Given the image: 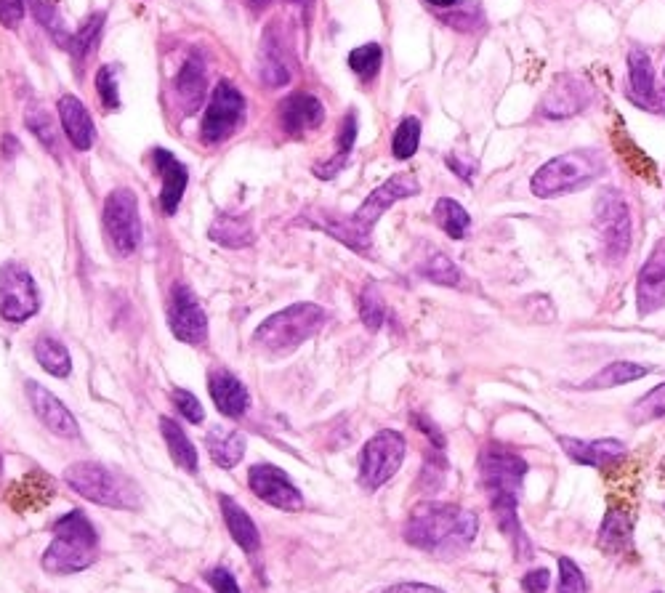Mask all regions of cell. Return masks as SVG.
<instances>
[{"label":"cell","instance_id":"obj_3","mask_svg":"<svg viewBox=\"0 0 665 593\" xmlns=\"http://www.w3.org/2000/svg\"><path fill=\"white\" fill-rule=\"evenodd\" d=\"M479 519L453 503H421L410 511L405 524V540L413 548L439 556H458L474 543Z\"/></svg>","mask_w":665,"mask_h":593},{"label":"cell","instance_id":"obj_47","mask_svg":"<svg viewBox=\"0 0 665 593\" xmlns=\"http://www.w3.org/2000/svg\"><path fill=\"white\" fill-rule=\"evenodd\" d=\"M205 580L211 583V588L216 593H243L240 591V583H237L235 575H232L227 567H213V570L205 572Z\"/></svg>","mask_w":665,"mask_h":593},{"label":"cell","instance_id":"obj_2","mask_svg":"<svg viewBox=\"0 0 665 593\" xmlns=\"http://www.w3.org/2000/svg\"><path fill=\"white\" fill-rule=\"evenodd\" d=\"M479 474H482V484H485L498 527L514 543L519 559H530V543H527L517 514L527 461L517 450L493 442V445L482 447V453H479Z\"/></svg>","mask_w":665,"mask_h":593},{"label":"cell","instance_id":"obj_28","mask_svg":"<svg viewBox=\"0 0 665 593\" xmlns=\"http://www.w3.org/2000/svg\"><path fill=\"white\" fill-rule=\"evenodd\" d=\"M205 447L219 469H235L245 455V437H240V431L227 429V426H213L205 437Z\"/></svg>","mask_w":665,"mask_h":593},{"label":"cell","instance_id":"obj_49","mask_svg":"<svg viewBox=\"0 0 665 593\" xmlns=\"http://www.w3.org/2000/svg\"><path fill=\"white\" fill-rule=\"evenodd\" d=\"M548 583H551V575H548V570H543V567L527 572L525 578H522V588H525L527 593H546Z\"/></svg>","mask_w":665,"mask_h":593},{"label":"cell","instance_id":"obj_42","mask_svg":"<svg viewBox=\"0 0 665 593\" xmlns=\"http://www.w3.org/2000/svg\"><path fill=\"white\" fill-rule=\"evenodd\" d=\"M381 62H384V51L378 43H365V46L354 48L349 54V67H352L354 75L360 78H376V72L381 70Z\"/></svg>","mask_w":665,"mask_h":593},{"label":"cell","instance_id":"obj_11","mask_svg":"<svg viewBox=\"0 0 665 593\" xmlns=\"http://www.w3.org/2000/svg\"><path fill=\"white\" fill-rule=\"evenodd\" d=\"M40 309L38 285L32 274L16 261L0 266V317L6 322H24Z\"/></svg>","mask_w":665,"mask_h":593},{"label":"cell","instance_id":"obj_5","mask_svg":"<svg viewBox=\"0 0 665 593\" xmlns=\"http://www.w3.org/2000/svg\"><path fill=\"white\" fill-rule=\"evenodd\" d=\"M328 312L320 304L304 301V304H293L282 312L272 314L264 320L253 333V341L269 352L272 357H285V354L296 352L298 346L306 344L325 328Z\"/></svg>","mask_w":665,"mask_h":593},{"label":"cell","instance_id":"obj_30","mask_svg":"<svg viewBox=\"0 0 665 593\" xmlns=\"http://www.w3.org/2000/svg\"><path fill=\"white\" fill-rule=\"evenodd\" d=\"M354 139H357V115L349 112V115L341 120V131H338V141H336V155L330 157L328 163L314 165V176H317V179H336L338 173L346 168V163H349V155H352L354 149Z\"/></svg>","mask_w":665,"mask_h":593},{"label":"cell","instance_id":"obj_55","mask_svg":"<svg viewBox=\"0 0 665 593\" xmlns=\"http://www.w3.org/2000/svg\"><path fill=\"white\" fill-rule=\"evenodd\" d=\"M290 3H301V0H290Z\"/></svg>","mask_w":665,"mask_h":593},{"label":"cell","instance_id":"obj_50","mask_svg":"<svg viewBox=\"0 0 665 593\" xmlns=\"http://www.w3.org/2000/svg\"><path fill=\"white\" fill-rule=\"evenodd\" d=\"M384 593H445L437 586H426V583H397V586L386 588Z\"/></svg>","mask_w":665,"mask_h":593},{"label":"cell","instance_id":"obj_40","mask_svg":"<svg viewBox=\"0 0 665 593\" xmlns=\"http://www.w3.org/2000/svg\"><path fill=\"white\" fill-rule=\"evenodd\" d=\"M30 11L40 22V27H46V30L54 35V40L59 46L70 48L72 38L67 35V30H64L62 14H59V8H56L51 0H30Z\"/></svg>","mask_w":665,"mask_h":593},{"label":"cell","instance_id":"obj_21","mask_svg":"<svg viewBox=\"0 0 665 593\" xmlns=\"http://www.w3.org/2000/svg\"><path fill=\"white\" fill-rule=\"evenodd\" d=\"M325 120V107L314 94H306V91H298V94H290L285 102L280 104V123L288 133H304L312 131L317 125Z\"/></svg>","mask_w":665,"mask_h":593},{"label":"cell","instance_id":"obj_1","mask_svg":"<svg viewBox=\"0 0 665 593\" xmlns=\"http://www.w3.org/2000/svg\"><path fill=\"white\" fill-rule=\"evenodd\" d=\"M421 192V184L415 179L413 173H397L389 181H384L381 187H376L368 195V200L352 213V216H338L333 211H317V213H306V216H298L296 224L298 227H309V229H322L328 232L330 237H336L338 242H344L357 253H370L373 248V227L378 224V219L384 216L394 203L405 200V197H413Z\"/></svg>","mask_w":665,"mask_h":593},{"label":"cell","instance_id":"obj_53","mask_svg":"<svg viewBox=\"0 0 665 593\" xmlns=\"http://www.w3.org/2000/svg\"><path fill=\"white\" fill-rule=\"evenodd\" d=\"M426 3H431V6H437V8H450V6H458L461 0H426Z\"/></svg>","mask_w":665,"mask_h":593},{"label":"cell","instance_id":"obj_37","mask_svg":"<svg viewBox=\"0 0 665 593\" xmlns=\"http://www.w3.org/2000/svg\"><path fill=\"white\" fill-rule=\"evenodd\" d=\"M24 120H27V128L32 131V136H35L51 155L59 157V139H56L54 120H51L48 110H43L40 104H32V107H27V112H24Z\"/></svg>","mask_w":665,"mask_h":593},{"label":"cell","instance_id":"obj_45","mask_svg":"<svg viewBox=\"0 0 665 593\" xmlns=\"http://www.w3.org/2000/svg\"><path fill=\"white\" fill-rule=\"evenodd\" d=\"M96 91H99V99L107 110H118L120 107V94H118V80H115V72L112 67H102L96 72Z\"/></svg>","mask_w":665,"mask_h":593},{"label":"cell","instance_id":"obj_44","mask_svg":"<svg viewBox=\"0 0 665 593\" xmlns=\"http://www.w3.org/2000/svg\"><path fill=\"white\" fill-rule=\"evenodd\" d=\"M556 593H588L586 575L570 556H559V591Z\"/></svg>","mask_w":665,"mask_h":593},{"label":"cell","instance_id":"obj_16","mask_svg":"<svg viewBox=\"0 0 665 593\" xmlns=\"http://www.w3.org/2000/svg\"><path fill=\"white\" fill-rule=\"evenodd\" d=\"M27 397L32 402V410L40 418V423L46 426L48 431H54L56 437L64 439H75L80 434L78 421L75 415L62 405V399L54 397L46 386H40L38 381H27Z\"/></svg>","mask_w":665,"mask_h":593},{"label":"cell","instance_id":"obj_26","mask_svg":"<svg viewBox=\"0 0 665 593\" xmlns=\"http://www.w3.org/2000/svg\"><path fill=\"white\" fill-rule=\"evenodd\" d=\"M205 86H208V75H205L203 59L192 56V59L181 64L179 75H176V96H179V104L184 107L187 115L203 107Z\"/></svg>","mask_w":665,"mask_h":593},{"label":"cell","instance_id":"obj_18","mask_svg":"<svg viewBox=\"0 0 665 593\" xmlns=\"http://www.w3.org/2000/svg\"><path fill=\"white\" fill-rule=\"evenodd\" d=\"M636 296H639V314H652L665 306V240L655 245L652 256L642 266Z\"/></svg>","mask_w":665,"mask_h":593},{"label":"cell","instance_id":"obj_56","mask_svg":"<svg viewBox=\"0 0 665 593\" xmlns=\"http://www.w3.org/2000/svg\"><path fill=\"white\" fill-rule=\"evenodd\" d=\"M655 593H660V591H655Z\"/></svg>","mask_w":665,"mask_h":593},{"label":"cell","instance_id":"obj_4","mask_svg":"<svg viewBox=\"0 0 665 593\" xmlns=\"http://www.w3.org/2000/svg\"><path fill=\"white\" fill-rule=\"evenodd\" d=\"M96 535L94 524L80 508L64 514L54 524V543L43 551V570L51 575H75L88 570L96 559Z\"/></svg>","mask_w":665,"mask_h":593},{"label":"cell","instance_id":"obj_29","mask_svg":"<svg viewBox=\"0 0 665 593\" xmlns=\"http://www.w3.org/2000/svg\"><path fill=\"white\" fill-rule=\"evenodd\" d=\"M213 242H219L224 248H248L253 245L256 235H253V224L248 216H240V213H219L213 219L211 229H208Z\"/></svg>","mask_w":665,"mask_h":593},{"label":"cell","instance_id":"obj_24","mask_svg":"<svg viewBox=\"0 0 665 593\" xmlns=\"http://www.w3.org/2000/svg\"><path fill=\"white\" fill-rule=\"evenodd\" d=\"M54 498V482L46 474L22 476L19 482L8 487V506L24 514V511H40Z\"/></svg>","mask_w":665,"mask_h":593},{"label":"cell","instance_id":"obj_12","mask_svg":"<svg viewBox=\"0 0 665 593\" xmlns=\"http://www.w3.org/2000/svg\"><path fill=\"white\" fill-rule=\"evenodd\" d=\"M245 118V96L237 91L229 80H221L219 86L213 88L211 102L205 107V118L200 125L205 144H219L229 139L232 133L240 128Z\"/></svg>","mask_w":665,"mask_h":593},{"label":"cell","instance_id":"obj_8","mask_svg":"<svg viewBox=\"0 0 665 593\" xmlns=\"http://www.w3.org/2000/svg\"><path fill=\"white\" fill-rule=\"evenodd\" d=\"M64 482L91 503L110 508H131V484L123 476L112 474L102 463H75L64 471Z\"/></svg>","mask_w":665,"mask_h":593},{"label":"cell","instance_id":"obj_14","mask_svg":"<svg viewBox=\"0 0 665 593\" xmlns=\"http://www.w3.org/2000/svg\"><path fill=\"white\" fill-rule=\"evenodd\" d=\"M594 102V88L588 86L586 78L564 72L548 86L543 102H540V115L548 120H564L578 115Z\"/></svg>","mask_w":665,"mask_h":593},{"label":"cell","instance_id":"obj_35","mask_svg":"<svg viewBox=\"0 0 665 593\" xmlns=\"http://www.w3.org/2000/svg\"><path fill=\"white\" fill-rule=\"evenodd\" d=\"M35 359H38L40 367H43L48 375H54V378H67L72 370V359L70 352H67V346L51 336H43L35 341Z\"/></svg>","mask_w":665,"mask_h":593},{"label":"cell","instance_id":"obj_23","mask_svg":"<svg viewBox=\"0 0 665 593\" xmlns=\"http://www.w3.org/2000/svg\"><path fill=\"white\" fill-rule=\"evenodd\" d=\"M221 516H224V524H227L229 535L235 540L237 546L243 548L248 556H256L261 548V532L256 527V522L251 519V514L245 511L235 498L229 495H221L219 498Z\"/></svg>","mask_w":665,"mask_h":593},{"label":"cell","instance_id":"obj_32","mask_svg":"<svg viewBox=\"0 0 665 593\" xmlns=\"http://www.w3.org/2000/svg\"><path fill=\"white\" fill-rule=\"evenodd\" d=\"M628 75H631V94L639 104L652 107L655 104V70L650 56L642 48H631L628 54Z\"/></svg>","mask_w":665,"mask_h":593},{"label":"cell","instance_id":"obj_25","mask_svg":"<svg viewBox=\"0 0 665 593\" xmlns=\"http://www.w3.org/2000/svg\"><path fill=\"white\" fill-rule=\"evenodd\" d=\"M259 75L266 83V88H280L290 80L288 62H285V46H282L277 24H269L264 32V46H261V64Z\"/></svg>","mask_w":665,"mask_h":593},{"label":"cell","instance_id":"obj_19","mask_svg":"<svg viewBox=\"0 0 665 593\" xmlns=\"http://www.w3.org/2000/svg\"><path fill=\"white\" fill-rule=\"evenodd\" d=\"M208 391H211V399L216 402V410L221 415H227L232 421L243 418L251 407V394L245 389V383L240 378L229 373V370H213L211 381H208Z\"/></svg>","mask_w":665,"mask_h":593},{"label":"cell","instance_id":"obj_20","mask_svg":"<svg viewBox=\"0 0 665 593\" xmlns=\"http://www.w3.org/2000/svg\"><path fill=\"white\" fill-rule=\"evenodd\" d=\"M559 445L564 447V453L570 455L572 461L591 466V469H607L626 455V445L620 439H591V442H586V439L562 437Z\"/></svg>","mask_w":665,"mask_h":593},{"label":"cell","instance_id":"obj_41","mask_svg":"<svg viewBox=\"0 0 665 593\" xmlns=\"http://www.w3.org/2000/svg\"><path fill=\"white\" fill-rule=\"evenodd\" d=\"M421 144V120L418 118H405L397 125L392 139V152L397 160H410L418 152Z\"/></svg>","mask_w":665,"mask_h":593},{"label":"cell","instance_id":"obj_46","mask_svg":"<svg viewBox=\"0 0 665 593\" xmlns=\"http://www.w3.org/2000/svg\"><path fill=\"white\" fill-rule=\"evenodd\" d=\"M173 402L179 407V413L187 418L189 423H203L205 421V410L200 405V399L187 389H176L173 391Z\"/></svg>","mask_w":665,"mask_h":593},{"label":"cell","instance_id":"obj_7","mask_svg":"<svg viewBox=\"0 0 665 593\" xmlns=\"http://www.w3.org/2000/svg\"><path fill=\"white\" fill-rule=\"evenodd\" d=\"M594 227L607 261L618 264L631 250V213L618 189H604L594 203Z\"/></svg>","mask_w":665,"mask_h":593},{"label":"cell","instance_id":"obj_43","mask_svg":"<svg viewBox=\"0 0 665 593\" xmlns=\"http://www.w3.org/2000/svg\"><path fill=\"white\" fill-rule=\"evenodd\" d=\"M360 320L368 330H378L386 320V304L376 285H368L360 296Z\"/></svg>","mask_w":665,"mask_h":593},{"label":"cell","instance_id":"obj_9","mask_svg":"<svg viewBox=\"0 0 665 593\" xmlns=\"http://www.w3.org/2000/svg\"><path fill=\"white\" fill-rule=\"evenodd\" d=\"M104 229L118 256H133L141 245L139 200L131 189L120 187L104 200Z\"/></svg>","mask_w":665,"mask_h":593},{"label":"cell","instance_id":"obj_38","mask_svg":"<svg viewBox=\"0 0 665 593\" xmlns=\"http://www.w3.org/2000/svg\"><path fill=\"white\" fill-rule=\"evenodd\" d=\"M104 19H107L104 11H99V14H94V16H88L86 22H83V27L72 35L70 48H67V51L75 56V62L78 64L83 62L91 51H94L96 40H99V35H102V30H104Z\"/></svg>","mask_w":665,"mask_h":593},{"label":"cell","instance_id":"obj_6","mask_svg":"<svg viewBox=\"0 0 665 593\" xmlns=\"http://www.w3.org/2000/svg\"><path fill=\"white\" fill-rule=\"evenodd\" d=\"M602 173L604 160L596 149H572L540 165L538 173L532 176L530 189L535 197L572 195L599 179Z\"/></svg>","mask_w":665,"mask_h":593},{"label":"cell","instance_id":"obj_17","mask_svg":"<svg viewBox=\"0 0 665 593\" xmlns=\"http://www.w3.org/2000/svg\"><path fill=\"white\" fill-rule=\"evenodd\" d=\"M152 160H155V171L160 173V179H163L160 208H163L165 216H173V213L179 211L181 197L187 192V165L176 160V155H171V152L163 147H157L155 152H152Z\"/></svg>","mask_w":665,"mask_h":593},{"label":"cell","instance_id":"obj_22","mask_svg":"<svg viewBox=\"0 0 665 593\" xmlns=\"http://www.w3.org/2000/svg\"><path fill=\"white\" fill-rule=\"evenodd\" d=\"M59 120H62L67 139L72 141V147L78 149V152H88V149L94 147V120H91L86 104L80 102L78 96H62L59 99Z\"/></svg>","mask_w":665,"mask_h":593},{"label":"cell","instance_id":"obj_36","mask_svg":"<svg viewBox=\"0 0 665 593\" xmlns=\"http://www.w3.org/2000/svg\"><path fill=\"white\" fill-rule=\"evenodd\" d=\"M418 272H421L423 280L437 282V285H445V288H458L461 285V269L442 250L431 248L423 256L421 264H418Z\"/></svg>","mask_w":665,"mask_h":593},{"label":"cell","instance_id":"obj_27","mask_svg":"<svg viewBox=\"0 0 665 593\" xmlns=\"http://www.w3.org/2000/svg\"><path fill=\"white\" fill-rule=\"evenodd\" d=\"M631 530H634V524H631L626 508L612 506L604 516L602 530H599V548L610 556H623V551H634Z\"/></svg>","mask_w":665,"mask_h":593},{"label":"cell","instance_id":"obj_33","mask_svg":"<svg viewBox=\"0 0 665 593\" xmlns=\"http://www.w3.org/2000/svg\"><path fill=\"white\" fill-rule=\"evenodd\" d=\"M644 375H650V367L639 365V362H628V359H618V362H610V365L599 370L596 375H591L580 389L596 391V389H612V386H620V383H631L639 381Z\"/></svg>","mask_w":665,"mask_h":593},{"label":"cell","instance_id":"obj_31","mask_svg":"<svg viewBox=\"0 0 665 593\" xmlns=\"http://www.w3.org/2000/svg\"><path fill=\"white\" fill-rule=\"evenodd\" d=\"M160 431H163L165 445H168V453L176 461V466L187 471V474H195L197 466H200V458H197V447L184 434V429L176 421H171V418H160Z\"/></svg>","mask_w":665,"mask_h":593},{"label":"cell","instance_id":"obj_52","mask_svg":"<svg viewBox=\"0 0 665 593\" xmlns=\"http://www.w3.org/2000/svg\"><path fill=\"white\" fill-rule=\"evenodd\" d=\"M3 155L6 157L19 155V141H16L14 136H6V139H3Z\"/></svg>","mask_w":665,"mask_h":593},{"label":"cell","instance_id":"obj_13","mask_svg":"<svg viewBox=\"0 0 665 593\" xmlns=\"http://www.w3.org/2000/svg\"><path fill=\"white\" fill-rule=\"evenodd\" d=\"M168 325L171 333L187 346H205L208 341V317L195 293L187 285H176L168 306Z\"/></svg>","mask_w":665,"mask_h":593},{"label":"cell","instance_id":"obj_15","mask_svg":"<svg viewBox=\"0 0 665 593\" xmlns=\"http://www.w3.org/2000/svg\"><path fill=\"white\" fill-rule=\"evenodd\" d=\"M248 484L256 498H261L269 506L280 511H301L304 508V495L290 482V476L272 463H256L248 471Z\"/></svg>","mask_w":665,"mask_h":593},{"label":"cell","instance_id":"obj_39","mask_svg":"<svg viewBox=\"0 0 665 593\" xmlns=\"http://www.w3.org/2000/svg\"><path fill=\"white\" fill-rule=\"evenodd\" d=\"M660 418H665V383H660L650 394H644L628 413V421L634 426H644V423L660 421Z\"/></svg>","mask_w":665,"mask_h":593},{"label":"cell","instance_id":"obj_10","mask_svg":"<svg viewBox=\"0 0 665 593\" xmlns=\"http://www.w3.org/2000/svg\"><path fill=\"white\" fill-rule=\"evenodd\" d=\"M405 437L399 431L384 429L370 439L360 455V484L365 490H378L399 471L405 461Z\"/></svg>","mask_w":665,"mask_h":593},{"label":"cell","instance_id":"obj_54","mask_svg":"<svg viewBox=\"0 0 665 593\" xmlns=\"http://www.w3.org/2000/svg\"><path fill=\"white\" fill-rule=\"evenodd\" d=\"M248 3H251L253 8H264L266 3H269V0H248Z\"/></svg>","mask_w":665,"mask_h":593},{"label":"cell","instance_id":"obj_51","mask_svg":"<svg viewBox=\"0 0 665 593\" xmlns=\"http://www.w3.org/2000/svg\"><path fill=\"white\" fill-rule=\"evenodd\" d=\"M413 421L418 423V429L426 431L429 437H434V445L445 447V439H442V434H439V431L434 429V423H429V421H426V418H421V415H413Z\"/></svg>","mask_w":665,"mask_h":593},{"label":"cell","instance_id":"obj_34","mask_svg":"<svg viewBox=\"0 0 665 593\" xmlns=\"http://www.w3.org/2000/svg\"><path fill=\"white\" fill-rule=\"evenodd\" d=\"M434 221H437V227L442 229L447 237H453V240H463L471 229V216L453 197L437 200V205H434Z\"/></svg>","mask_w":665,"mask_h":593},{"label":"cell","instance_id":"obj_48","mask_svg":"<svg viewBox=\"0 0 665 593\" xmlns=\"http://www.w3.org/2000/svg\"><path fill=\"white\" fill-rule=\"evenodd\" d=\"M24 19V0H0V24L16 30Z\"/></svg>","mask_w":665,"mask_h":593}]
</instances>
